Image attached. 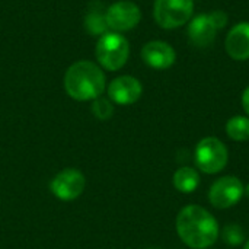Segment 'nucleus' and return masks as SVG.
Listing matches in <instances>:
<instances>
[{"label": "nucleus", "instance_id": "nucleus-1", "mask_svg": "<svg viewBox=\"0 0 249 249\" xmlns=\"http://www.w3.org/2000/svg\"><path fill=\"white\" fill-rule=\"evenodd\" d=\"M177 233L191 249H207L219 238V223L201 206H187L177 216Z\"/></svg>", "mask_w": 249, "mask_h": 249}, {"label": "nucleus", "instance_id": "nucleus-2", "mask_svg": "<svg viewBox=\"0 0 249 249\" xmlns=\"http://www.w3.org/2000/svg\"><path fill=\"white\" fill-rule=\"evenodd\" d=\"M105 88L107 77L104 69L93 61H76L64 73V90L74 101H93L102 96Z\"/></svg>", "mask_w": 249, "mask_h": 249}, {"label": "nucleus", "instance_id": "nucleus-3", "mask_svg": "<svg viewBox=\"0 0 249 249\" xmlns=\"http://www.w3.org/2000/svg\"><path fill=\"white\" fill-rule=\"evenodd\" d=\"M95 55L101 69L108 71H117L125 66L130 57V42L128 39L115 31H108L99 36Z\"/></svg>", "mask_w": 249, "mask_h": 249}, {"label": "nucleus", "instance_id": "nucleus-4", "mask_svg": "<svg viewBox=\"0 0 249 249\" xmlns=\"http://www.w3.org/2000/svg\"><path fill=\"white\" fill-rule=\"evenodd\" d=\"M194 160L200 171L213 175L225 169L229 160V152L222 140L216 137H204L196 146Z\"/></svg>", "mask_w": 249, "mask_h": 249}, {"label": "nucleus", "instance_id": "nucleus-5", "mask_svg": "<svg viewBox=\"0 0 249 249\" xmlns=\"http://www.w3.org/2000/svg\"><path fill=\"white\" fill-rule=\"evenodd\" d=\"M194 0H155L153 18L163 29H177L191 20Z\"/></svg>", "mask_w": 249, "mask_h": 249}, {"label": "nucleus", "instance_id": "nucleus-6", "mask_svg": "<svg viewBox=\"0 0 249 249\" xmlns=\"http://www.w3.org/2000/svg\"><path fill=\"white\" fill-rule=\"evenodd\" d=\"M86 187V178L82 171L76 168H66L60 171L50 182L53 196L61 201H73L79 198Z\"/></svg>", "mask_w": 249, "mask_h": 249}, {"label": "nucleus", "instance_id": "nucleus-7", "mask_svg": "<svg viewBox=\"0 0 249 249\" xmlns=\"http://www.w3.org/2000/svg\"><path fill=\"white\" fill-rule=\"evenodd\" d=\"M244 184L236 177H222L209 190V201L213 207L225 210L236 206L244 197Z\"/></svg>", "mask_w": 249, "mask_h": 249}, {"label": "nucleus", "instance_id": "nucleus-8", "mask_svg": "<svg viewBox=\"0 0 249 249\" xmlns=\"http://www.w3.org/2000/svg\"><path fill=\"white\" fill-rule=\"evenodd\" d=\"M105 19L109 31L125 32L136 28L142 20L140 7L131 0H120L105 10Z\"/></svg>", "mask_w": 249, "mask_h": 249}, {"label": "nucleus", "instance_id": "nucleus-9", "mask_svg": "<svg viewBox=\"0 0 249 249\" xmlns=\"http://www.w3.org/2000/svg\"><path fill=\"white\" fill-rule=\"evenodd\" d=\"M107 92L112 104L125 107V105L136 104L142 98L143 85L137 77L130 74H123L111 80V83L107 88Z\"/></svg>", "mask_w": 249, "mask_h": 249}, {"label": "nucleus", "instance_id": "nucleus-10", "mask_svg": "<svg viewBox=\"0 0 249 249\" xmlns=\"http://www.w3.org/2000/svg\"><path fill=\"white\" fill-rule=\"evenodd\" d=\"M142 60L155 70H166L175 64L177 53L174 47L165 41H149L142 48Z\"/></svg>", "mask_w": 249, "mask_h": 249}, {"label": "nucleus", "instance_id": "nucleus-11", "mask_svg": "<svg viewBox=\"0 0 249 249\" xmlns=\"http://www.w3.org/2000/svg\"><path fill=\"white\" fill-rule=\"evenodd\" d=\"M217 32L219 31L216 25L213 23L210 13L197 15L188 22V28H187V35H188L190 42L198 48H206L212 45L213 41L216 39Z\"/></svg>", "mask_w": 249, "mask_h": 249}, {"label": "nucleus", "instance_id": "nucleus-12", "mask_svg": "<svg viewBox=\"0 0 249 249\" xmlns=\"http://www.w3.org/2000/svg\"><path fill=\"white\" fill-rule=\"evenodd\" d=\"M225 50L235 61L249 60V22H239L228 32Z\"/></svg>", "mask_w": 249, "mask_h": 249}, {"label": "nucleus", "instance_id": "nucleus-13", "mask_svg": "<svg viewBox=\"0 0 249 249\" xmlns=\"http://www.w3.org/2000/svg\"><path fill=\"white\" fill-rule=\"evenodd\" d=\"M174 187L182 193V194H191L194 193L200 185V175L198 172L191 166H182L179 168L172 178Z\"/></svg>", "mask_w": 249, "mask_h": 249}, {"label": "nucleus", "instance_id": "nucleus-14", "mask_svg": "<svg viewBox=\"0 0 249 249\" xmlns=\"http://www.w3.org/2000/svg\"><path fill=\"white\" fill-rule=\"evenodd\" d=\"M226 134L235 142L249 140V117L235 115L226 123Z\"/></svg>", "mask_w": 249, "mask_h": 249}, {"label": "nucleus", "instance_id": "nucleus-15", "mask_svg": "<svg viewBox=\"0 0 249 249\" xmlns=\"http://www.w3.org/2000/svg\"><path fill=\"white\" fill-rule=\"evenodd\" d=\"M85 28L90 35H99L101 36L105 32H108L105 12L102 13L99 9L89 10V13L86 15V19H85Z\"/></svg>", "mask_w": 249, "mask_h": 249}, {"label": "nucleus", "instance_id": "nucleus-16", "mask_svg": "<svg viewBox=\"0 0 249 249\" xmlns=\"http://www.w3.org/2000/svg\"><path fill=\"white\" fill-rule=\"evenodd\" d=\"M90 109H92V114L101 121H107L114 115V104L109 98L99 96V98L93 99Z\"/></svg>", "mask_w": 249, "mask_h": 249}, {"label": "nucleus", "instance_id": "nucleus-17", "mask_svg": "<svg viewBox=\"0 0 249 249\" xmlns=\"http://www.w3.org/2000/svg\"><path fill=\"white\" fill-rule=\"evenodd\" d=\"M222 239L225 244L231 245V247H238L245 241V232L244 229L236 225V223H231L226 225L222 231Z\"/></svg>", "mask_w": 249, "mask_h": 249}, {"label": "nucleus", "instance_id": "nucleus-18", "mask_svg": "<svg viewBox=\"0 0 249 249\" xmlns=\"http://www.w3.org/2000/svg\"><path fill=\"white\" fill-rule=\"evenodd\" d=\"M210 18H212L213 23L216 25L217 31L223 29V28L228 25V20H229L226 12H223V10H213V12L210 13Z\"/></svg>", "mask_w": 249, "mask_h": 249}, {"label": "nucleus", "instance_id": "nucleus-19", "mask_svg": "<svg viewBox=\"0 0 249 249\" xmlns=\"http://www.w3.org/2000/svg\"><path fill=\"white\" fill-rule=\"evenodd\" d=\"M242 107H244V111L247 112V115L249 117V86L242 93Z\"/></svg>", "mask_w": 249, "mask_h": 249}, {"label": "nucleus", "instance_id": "nucleus-20", "mask_svg": "<svg viewBox=\"0 0 249 249\" xmlns=\"http://www.w3.org/2000/svg\"><path fill=\"white\" fill-rule=\"evenodd\" d=\"M244 196H247L249 198V184L245 187V190H244Z\"/></svg>", "mask_w": 249, "mask_h": 249}, {"label": "nucleus", "instance_id": "nucleus-21", "mask_svg": "<svg viewBox=\"0 0 249 249\" xmlns=\"http://www.w3.org/2000/svg\"><path fill=\"white\" fill-rule=\"evenodd\" d=\"M244 249H249V241L247 242V244H245V248H244Z\"/></svg>", "mask_w": 249, "mask_h": 249}]
</instances>
